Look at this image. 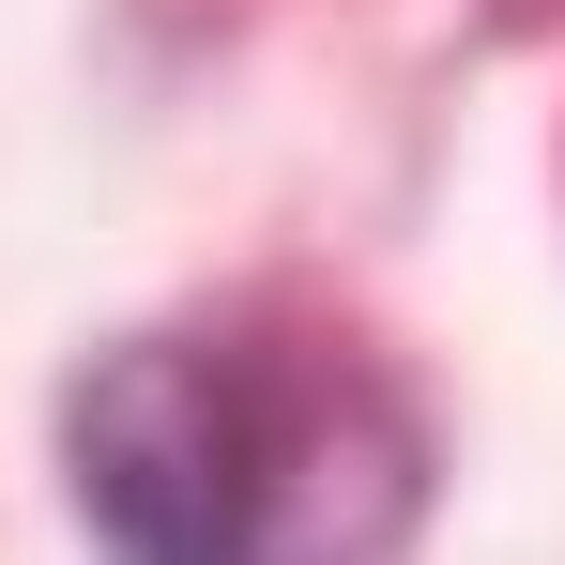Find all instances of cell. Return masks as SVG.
Segmentation results:
<instances>
[{"instance_id": "obj_1", "label": "cell", "mask_w": 565, "mask_h": 565, "mask_svg": "<svg viewBox=\"0 0 565 565\" xmlns=\"http://www.w3.org/2000/svg\"><path fill=\"white\" fill-rule=\"evenodd\" d=\"M62 489L107 565H397L428 520V413L290 306L138 321L62 397Z\"/></svg>"}]
</instances>
